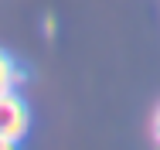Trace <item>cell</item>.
I'll return each instance as SVG.
<instances>
[{
	"mask_svg": "<svg viewBox=\"0 0 160 150\" xmlns=\"http://www.w3.org/2000/svg\"><path fill=\"white\" fill-rule=\"evenodd\" d=\"M28 126H31V113H28L24 99L17 92H3L0 96V133L7 140L21 143L24 133H28Z\"/></svg>",
	"mask_w": 160,
	"mask_h": 150,
	"instance_id": "cell-1",
	"label": "cell"
},
{
	"mask_svg": "<svg viewBox=\"0 0 160 150\" xmlns=\"http://www.w3.org/2000/svg\"><path fill=\"white\" fill-rule=\"evenodd\" d=\"M17 82H21V68L14 65V58L7 51H0V96L3 92H14Z\"/></svg>",
	"mask_w": 160,
	"mask_h": 150,
	"instance_id": "cell-2",
	"label": "cell"
},
{
	"mask_svg": "<svg viewBox=\"0 0 160 150\" xmlns=\"http://www.w3.org/2000/svg\"><path fill=\"white\" fill-rule=\"evenodd\" d=\"M10 147H17V143H14V140H7V137L0 133V150H10Z\"/></svg>",
	"mask_w": 160,
	"mask_h": 150,
	"instance_id": "cell-3",
	"label": "cell"
},
{
	"mask_svg": "<svg viewBox=\"0 0 160 150\" xmlns=\"http://www.w3.org/2000/svg\"><path fill=\"white\" fill-rule=\"evenodd\" d=\"M157 140H160V113H157Z\"/></svg>",
	"mask_w": 160,
	"mask_h": 150,
	"instance_id": "cell-4",
	"label": "cell"
}]
</instances>
